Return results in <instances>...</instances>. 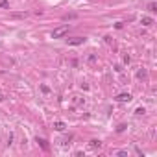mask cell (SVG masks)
Segmentation results:
<instances>
[{
	"instance_id": "6",
	"label": "cell",
	"mask_w": 157,
	"mask_h": 157,
	"mask_svg": "<svg viewBox=\"0 0 157 157\" xmlns=\"http://www.w3.org/2000/svg\"><path fill=\"white\" fill-rule=\"evenodd\" d=\"M37 144H39V146H41L44 152L48 150V144H46V141H44V139H39V137H37Z\"/></svg>"
},
{
	"instance_id": "8",
	"label": "cell",
	"mask_w": 157,
	"mask_h": 157,
	"mask_svg": "<svg viewBox=\"0 0 157 157\" xmlns=\"http://www.w3.org/2000/svg\"><path fill=\"white\" fill-rule=\"evenodd\" d=\"M148 9H150V11H157V4H155V2H150V4H148Z\"/></svg>"
},
{
	"instance_id": "2",
	"label": "cell",
	"mask_w": 157,
	"mask_h": 157,
	"mask_svg": "<svg viewBox=\"0 0 157 157\" xmlns=\"http://www.w3.org/2000/svg\"><path fill=\"white\" fill-rule=\"evenodd\" d=\"M67 43L72 44V46H78V44H83L85 43V37H72V39H67Z\"/></svg>"
},
{
	"instance_id": "9",
	"label": "cell",
	"mask_w": 157,
	"mask_h": 157,
	"mask_svg": "<svg viewBox=\"0 0 157 157\" xmlns=\"http://www.w3.org/2000/svg\"><path fill=\"white\" fill-rule=\"evenodd\" d=\"M100 146H102L100 141H91V148H100Z\"/></svg>"
},
{
	"instance_id": "5",
	"label": "cell",
	"mask_w": 157,
	"mask_h": 157,
	"mask_svg": "<svg viewBox=\"0 0 157 157\" xmlns=\"http://www.w3.org/2000/svg\"><path fill=\"white\" fill-rule=\"evenodd\" d=\"M141 22H142L144 26H152V24H153V19H152V17H142Z\"/></svg>"
},
{
	"instance_id": "1",
	"label": "cell",
	"mask_w": 157,
	"mask_h": 157,
	"mask_svg": "<svg viewBox=\"0 0 157 157\" xmlns=\"http://www.w3.org/2000/svg\"><path fill=\"white\" fill-rule=\"evenodd\" d=\"M67 32H69V24H65V26H61V28H56V30L52 32V39H59V37L67 35Z\"/></svg>"
},
{
	"instance_id": "4",
	"label": "cell",
	"mask_w": 157,
	"mask_h": 157,
	"mask_svg": "<svg viewBox=\"0 0 157 157\" xmlns=\"http://www.w3.org/2000/svg\"><path fill=\"white\" fill-rule=\"evenodd\" d=\"M54 129H56V131H65V129H67V124L61 122V120H57V122L54 124Z\"/></svg>"
},
{
	"instance_id": "10",
	"label": "cell",
	"mask_w": 157,
	"mask_h": 157,
	"mask_svg": "<svg viewBox=\"0 0 157 157\" xmlns=\"http://www.w3.org/2000/svg\"><path fill=\"white\" fill-rule=\"evenodd\" d=\"M0 8H8V0H0Z\"/></svg>"
},
{
	"instance_id": "12",
	"label": "cell",
	"mask_w": 157,
	"mask_h": 157,
	"mask_svg": "<svg viewBox=\"0 0 157 157\" xmlns=\"http://www.w3.org/2000/svg\"><path fill=\"white\" fill-rule=\"evenodd\" d=\"M118 157H128V152H117Z\"/></svg>"
},
{
	"instance_id": "3",
	"label": "cell",
	"mask_w": 157,
	"mask_h": 157,
	"mask_svg": "<svg viewBox=\"0 0 157 157\" xmlns=\"http://www.w3.org/2000/svg\"><path fill=\"white\" fill-rule=\"evenodd\" d=\"M131 98H133V96H131L129 93H122V94H118L115 100H117V102H131Z\"/></svg>"
},
{
	"instance_id": "11",
	"label": "cell",
	"mask_w": 157,
	"mask_h": 157,
	"mask_svg": "<svg viewBox=\"0 0 157 157\" xmlns=\"http://www.w3.org/2000/svg\"><path fill=\"white\" fill-rule=\"evenodd\" d=\"M124 129H126V126H124V124H120V126H118V128H117V131H118V133H122V131H124Z\"/></svg>"
},
{
	"instance_id": "7",
	"label": "cell",
	"mask_w": 157,
	"mask_h": 157,
	"mask_svg": "<svg viewBox=\"0 0 157 157\" xmlns=\"http://www.w3.org/2000/svg\"><path fill=\"white\" fill-rule=\"evenodd\" d=\"M144 113H146V109H144V107H139V109H135V115H139V117H141V115H144Z\"/></svg>"
}]
</instances>
